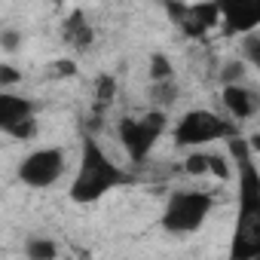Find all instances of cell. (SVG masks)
<instances>
[{"mask_svg":"<svg viewBox=\"0 0 260 260\" xmlns=\"http://www.w3.org/2000/svg\"><path fill=\"white\" fill-rule=\"evenodd\" d=\"M122 184H128V175L116 162H110L107 153L92 138H86L80 169H77V178L71 184V199L77 205H92L101 196H107L113 187H122Z\"/></svg>","mask_w":260,"mask_h":260,"instance_id":"1","label":"cell"},{"mask_svg":"<svg viewBox=\"0 0 260 260\" xmlns=\"http://www.w3.org/2000/svg\"><path fill=\"white\" fill-rule=\"evenodd\" d=\"M211 211V196L202 190H178L172 193L166 211H162V226L169 233H196Z\"/></svg>","mask_w":260,"mask_h":260,"instance_id":"2","label":"cell"},{"mask_svg":"<svg viewBox=\"0 0 260 260\" xmlns=\"http://www.w3.org/2000/svg\"><path fill=\"white\" fill-rule=\"evenodd\" d=\"M166 113L156 107V110H150V113H144V116H122L119 119V141H122V147H125V153L132 156V159H144L150 150H153V144H156V138L166 132Z\"/></svg>","mask_w":260,"mask_h":260,"instance_id":"3","label":"cell"},{"mask_svg":"<svg viewBox=\"0 0 260 260\" xmlns=\"http://www.w3.org/2000/svg\"><path fill=\"white\" fill-rule=\"evenodd\" d=\"M223 135H230V122H223L211 110H190L175 125V144L178 147H199V144H208V141L223 138Z\"/></svg>","mask_w":260,"mask_h":260,"instance_id":"4","label":"cell"},{"mask_svg":"<svg viewBox=\"0 0 260 260\" xmlns=\"http://www.w3.org/2000/svg\"><path fill=\"white\" fill-rule=\"evenodd\" d=\"M64 172V153L58 147H40L28 153L19 166V181L28 187H52Z\"/></svg>","mask_w":260,"mask_h":260,"instance_id":"5","label":"cell"},{"mask_svg":"<svg viewBox=\"0 0 260 260\" xmlns=\"http://www.w3.org/2000/svg\"><path fill=\"white\" fill-rule=\"evenodd\" d=\"M226 34H248L260 25V0H214Z\"/></svg>","mask_w":260,"mask_h":260,"instance_id":"6","label":"cell"},{"mask_svg":"<svg viewBox=\"0 0 260 260\" xmlns=\"http://www.w3.org/2000/svg\"><path fill=\"white\" fill-rule=\"evenodd\" d=\"M239 208H242L239 220L260 217V175H257L254 159L239 162Z\"/></svg>","mask_w":260,"mask_h":260,"instance_id":"7","label":"cell"},{"mask_svg":"<svg viewBox=\"0 0 260 260\" xmlns=\"http://www.w3.org/2000/svg\"><path fill=\"white\" fill-rule=\"evenodd\" d=\"M220 22V13L214 7V0H205V4H193V7H184V13L178 16V25L184 28L187 37L193 40H202L214 25Z\"/></svg>","mask_w":260,"mask_h":260,"instance_id":"8","label":"cell"},{"mask_svg":"<svg viewBox=\"0 0 260 260\" xmlns=\"http://www.w3.org/2000/svg\"><path fill=\"white\" fill-rule=\"evenodd\" d=\"M223 107L236 116V119H248L257 110V95L251 89H245L242 83H226L223 86Z\"/></svg>","mask_w":260,"mask_h":260,"instance_id":"9","label":"cell"},{"mask_svg":"<svg viewBox=\"0 0 260 260\" xmlns=\"http://www.w3.org/2000/svg\"><path fill=\"white\" fill-rule=\"evenodd\" d=\"M25 116H34V104L25 95H16V92H4V89H0V132H7L10 125H16Z\"/></svg>","mask_w":260,"mask_h":260,"instance_id":"10","label":"cell"},{"mask_svg":"<svg viewBox=\"0 0 260 260\" xmlns=\"http://www.w3.org/2000/svg\"><path fill=\"white\" fill-rule=\"evenodd\" d=\"M61 37H64L71 46H77V49H89L92 40H95V31H92V25L86 22V16H83L80 10H74V13L64 19V25H61Z\"/></svg>","mask_w":260,"mask_h":260,"instance_id":"11","label":"cell"},{"mask_svg":"<svg viewBox=\"0 0 260 260\" xmlns=\"http://www.w3.org/2000/svg\"><path fill=\"white\" fill-rule=\"evenodd\" d=\"M25 254H28L31 260H52V257L58 254V245H55V242H49V239L31 236V239H28V245H25Z\"/></svg>","mask_w":260,"mask_h":260,"instance_id":"12","label":"cell"},{"mask_svg":"<svg viewBox=\"0 0 260 260\" xmlns=\"http://www.w3.org/2000/svg\"><path fill=\"white\" fill-rule=\"evenodd\" d=\"M150 98H153V104L156 107H172L175 104V98H178V86L172 83V80H156L153 83V89H150Z\"/></svg>","mask_w":260,"mask_h":260,"instance_id":"13","label":"cell"},{"mask_svg":"<svg viewBox=\"0 0 260 260\" xmlns=\"http://www.w3.org/2000/svg\"><path fill=\"white\" fill-rule=\"evenodd\" d=\"M113 95H116V80L110 74H101L95 80V101H98V107H107L113 101Z\"/></svg>","mask_w":260,"mask_h":260,"instance_id":"14","label":"cell"},{"mask_svg":"<svg viewBox=\"0 0 260 260\" xmlns=\"http://www.w3.org/2000/svg\"><path fill=\"white\" fill-rule=\"evenodd\" d=\"M172 74H175V68H172L169 55L153 52V55H150V77H153V83H156V80H172Z\"/></svg>","mask_w":260,"mask_h":260,"instance_id":"15","label":"cell"},{"mask_svg":"<svg viewBox=\"0 0 260 260\" xmlns=\"http://www.w3.org/2000/svg\"><path fill=\"white\" fill-rule=\"evenodd\" d=\"M7 135H13V138H19V141H31V138L37 135V119H34V116L19 119L16 125H10V128H7Z\"/></svg>","mask_w":260,"mask_h":260,"instance_id":"16","label":"cell"},{"mask_svg":"<svg viewBox=\"0 0 260 260\" xmlns=\"http://www.w3.org/2000/svg\"><path fill=\"white\" fill-rule=\"evenodd\" d=\"M245 61H226L223 68H220V83L226 86V83H242L245 80Z\"/></svg>","mask_w":260,"mask_h":260,"instance_id":"17","label":"cell"},{"mask_svg":"<svg viewBox=\"0 0 260 260\" xmlns=\"http://www.w3.org/2000/svg\"><path fill=\"white\" fill-rule=\"evenodd\" d=\"M242 46H245V58L251 64H260V37H257V31H248L245 40H242Z\"/></svg>","mask_w":260,"mask_h":260,"instance_id":"18","label":"cell"},{"mask_svg":"<svg viewBox=\"0 0 260 260\" xmlns=\"http://www.w3.org/2000/svg\"><path fill=\"white\" fill-rule=\"evenodd\" d=\"M184 172L187 175H205L208 172V153H190L184 162Z\"/></svg>","mask_w":260,"mask_h":260,"instance_id":"19","label":"cell"},{"mask_svg":"<svg viewBox=\"0 0 260 260\" xmlns=\"http://www.w3.org/2000/svg\"><path fill=\"white\" fill-rule=\"evenodd\" d=\"M22 83V74L16 64H0V89H13Z\"/></svg>","mask_w":260,"mask_h":260,"instance_id":"20","label":"cell"},{"mask_svg":"<svg viewBox=\"0 0 260 260\" xmlns=\"http://www.w3.org/2000/svg\"><path fill=\"white\" fill-rule=\"evenodd\" d=\"M208 172H214L220 181L230 178V166H226V159H223V156H214V153H208Z\"/></svg>","mask_w":260,"mask_h":260,"instance_id":"21","label":"cell"},{"mask_svg":"<svg viewBox=\"0 0 260 260\" xmlns=\"http://www.w3.org/2000/svg\"><path fill=\"white\" fill-rule=\"evenodd\" d=\"M0 46H4L7 52H16L22 46V34L19 31H4V34H0Z\"/></svg>","mask_w":260,"mask_h":260,"instance_id":"22","label":"cell"},{"mask_svg":"<svg viewBox=\"0 0 260 260\" xmlns=\"http://www.w3.org/2000/svg\"><path fill=\"white\" fill-rule=\"evenodd\" d=\"M55 74H58V77H74V74H77V64L61 58V61H55Z\"/></svg>","mask_w":260,"mask_h":260,"instance_id":"23","label":"cell"}]
</instances>
